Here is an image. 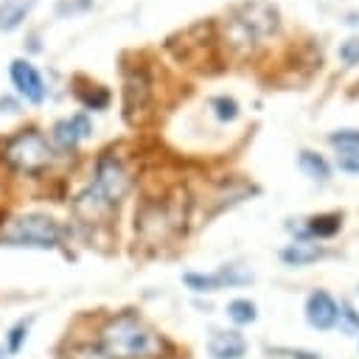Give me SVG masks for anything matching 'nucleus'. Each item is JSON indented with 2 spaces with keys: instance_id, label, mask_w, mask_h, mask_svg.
<instances>
[{
  "instance_id": "16",
  "label": "nucleus",
  "mask_w": 359,
  "mask_h": 359,
  "mask_svg": "<svg viewBox=\"0 0 359 359\" xmlns=\"http://www.w3.org/2000/svg\"><path fill=\"white\" fill-rule=\"evenodd\" d=\"M28 325H31V320H17V323L8 328V334H6V353H17V351L25 345V339H28Z\"/></svg>"
},
{
  "instance_id": "1",
  "label": "nucleus",
  "mask_w": 359,
  "mask_h": 359,
  "mask_svg": "<svg viewBox=\"0 0 359 359\" xmlns=\"http://www.w3.org/2000/svg\"><path fill=\"white\" fill-rule=\"evenodd\" d=\"M126 185H129V180H126L123 165L115 157L104 154L95 165V180L90 182V188H84L76 196V213L90 222L101 219L121 202V196L126 194Z\"/></svg>"
},
{
  "instance_id": "13",
  "label": "nucleus",
  "mask_w": 359,
  "mask_h": 359,
  "mask_svg": "<svg viewBox=\"0 0 359 359\" xmlns=\"http://www.w3.org/2000/svg\"><path fill=\"white\" fill-rule=\"evenodd\" d=\"M297 165H300V171H303L306 177H311V180H317V182H325V180H328V174H331V168H328L325 157H323V154H317V151H300Z\"/></svg>"
},
{
  "instance_id": "14",
  "label": "nucleus",
  "mask_w": 359,
  "mask_h": 359,
  "mask_svg": "<svg viewBox=\"0 0 359 359\" xmlns=\"http://www.w3.org/2000/svg\"><path fill=\"white\" fill-rule=\"evenodd\" d=\"M339 224H342V216H339V213H325V216H314V219H309L306 230H309L311 236L325 238V236H334V233L339 230Z\"/></svg>"
},
{
  "instance_id": "9",
  "label": "nucleus",
  "mask_w": 359,
  "mask_h": 359,
  "mask_svg": "<svg viewBox=\"0 0 359 359\" xmlns=\"http://www.w3.org/2000/svg\"><path fill=\"white\" fill-rule=\"evenodd\" d=\"M247 351V342L238 331H213L208 339V353L213 359H241Z\"/></svg>"
},
{
  "instance_id": "12",
  "label": "nucleus",
  "mask_w": 359,
  "mask_h": 359,
  "mask_svg": "<svg viewBox=\"0 0 359 359\" xmlns=\"http://www.w3.org/2000/svg\"><path fill=\"white\" fill-rule=\"evenodd\" d=\"M31 6H34V0H3L0 3V31H14L25 20Z\"/></svg>"
},
{
  "instance_id": "17",
  "label": "nucleus",
  "mask_w": 359,
  "mask_h": 359,
  "mask_svg": "<svg viewBox=\"0 0 359 359\" xmlns=\"http://www.w3.org/2000/svg\"><path fill=\"white\" fill-rule=\"evenodd\" d=\"M210 107H213V112H216L219 121H236V118H238V104H236V98L216 95V98H210Z\"/></svg>"
},
{
  "instance_id": "21",
  "label": "nucleus",
  "mask_w": 359,
  "mask_h": 359,
  "mask_svg": "<svg viewBox=\"0 0 359 359\" xmlns=\"http://www.w3.org/2000/svg\"><path fill=\"white\" fill-rule=\"evenodd\" d=\"M0 359H6V348L3 345H0Z\"/></svg>"
},
{
  "instance_id": "11",
  "label": "nucleus",
  "mask_w": 359,
  "mask_h": 359,
  "mask_svg": "<svg viewBox=\"0 0 359 359\" xmlns=\"http://www.w3.org/2000/svg\"><path fill=\"white\" fill-rule=\"evenodd\" d=\"M325 252H323V247H317V244H311V241H294V244H289L283 252H280V258L286 261V264H292V266H306V264H311V261H317V258H323Z\"/></svg>"
},
{
  "instance_id": "2",
  "label": "nucleus",
  "mask_w": 359,
  "mask_h": 359,
  "mask_svg": "<svg viewBox=\"0 0 359 359\" xmlns=\"http://www.w3.org/2000/svg\"><path fill=\"white\" fill-rule=\"evenodd\" d=\"M101 345L109 359H151L160 353V337L132 314L115 317L101 331Z\"/></svg>"
},
{
  "instance_id": "20",
  "label": "nucleus",
  "mask_w": 359,
  "mask_h": 359,
  "mask_svg": "<svg viewBox=\"0 0 359 359\" xmlns=\"http://www.w3.org/2000/svg\"><path fill=\"white\" fill-rule=\"evenodd\" d=\"M339 59L345 65H359V36H351L339 45Z\"/></svg>"
},
{
  "instance_id": "7",
  "label": "nucleus",
  "mask_w": 359,
  "mask_h": 359,
  "mask_svg": "<svg viewBox=\"0 0 359 359\" xmlns=\"http://www.w3.org/2000/svg\"><path fill=\"white\" fill-rule=\"evenodd\" d=\"M90 135H93V123H90V118H87L84 112H76L73 118H62V121L53 123L50 140H53L56 149L70 151V149H76V143H79L81 137H90Z\"/></svg>"
},
{
  "instance_id": "18",
  "label": "nucleus",
  "mask_w": 359,
  "mask_h": 359,
  "mask_svg": "<svg viewBox=\"0 0 359 359\" xmlns=\"http://www.w3.org/2000/svg\"><path fill=\"white\" fill-rule=\"evenodd\" d=\"M328 143L337 146L339 151H348V149H359V129H337L328 135Z\"/></svg>"
},
{
  "instance_id": "10",
  "label": "nucleus",
  "mask_w": 359,
  "mask_h": 359,
  "mask_svg": "<svg viewBox=\"0 0 359 359\" xmlns=\"http://www.w3.org/2000/svg\"><path fill=\"white\" fill-rule=\"evenodd\" d=\"M182 280H185L194 292H216V289H222L224 283H244V280H250V275H233V269H222V272H216V275L188 272Z\"/></svg>"
},
{
  "instance_id": "8",
  "label": "nucleus",
  "mask_w": 359,
  "mask_h": 359,
  "mask_svg": "<svg viewBox=\"0 0 359 359\" xmlns=\"http://www.w3.org/2000/svg\"><path fill=\"white\" fill-rule=\"evenodd\" d=\"M306 320L309 325L325 331L331 325H337L339 320V306L334 303V297L328 292H311L309 300H306Z\"/></svg>"
},
{
  "instance_id": "3",
  "label": "nucleus",
  "mask_w": 359,
  "mask_h": 359,
  "mask_svg": "<svg viewBox=\"0 0 359 359\" xmlns=\"http://www.w3.org/2000/svg\"><path fill=\"white\" fill-rule=\"evenodd\" d=\"M275 31H278V8L264 0H250V3L236 6L230 11L227 28H224L230 48H236L241 53L252 50L255 45L269 39Z\"/></svg>"
},
{
  "instance_id": "15",
  "label": "nucleus",
  "mask_w": 359,
  "mask_h": 359,
  "mask_svg": "<svg viewBox=\"0 0 359 359\" xmlns=\"http://www.w3.org/2000/svg\"><path fill=\"white\" fill-rule=\"evenodd\" d=\"M227 317H230L233 323H238V325H247V323H252V320L258 317V311H255V303H252V300L236 297V300L227 303Z\"/></svg>"
},
{
  "instance_id": "4",
  "label": "nucleus",
  "mask_w": 359,
  "mask_h": 359,
  "mask_svg": "<svg viewBox=\"0 0 359 359\" xmlns=\"http://www.w3.org/2000/svg\"><path fill=\"white\" fill-rule=\"evenodd\" d=\"M59 238H62L59 222L45 216V213H25V216L14 219L0 233V241L8 247H36V250L56 247Z\"/></svg>"
},
{
  "instance_id": "6",
  "label": "nucleus",
  "mask_w": 359,
  "mask_h": 359,
  "mask_svg": "<svg viewBox=\"0 0 359 359\" xmlns=\"http://www.w3.org/2000/svg\"><path fill=\"white\" fill-rule=\"evenodd\" d=\"M8 79L14 84V90L28 101V104H42L45 101V81L39 76V70L28 62V59H14L8 67Z\"/></svg>"
},
{
  "instance_id": "5",
  "label": "nucleus",
  "mask_w": 359,
  "mask_h": 359,
  "mask_svg": "<svg viewBox=\"0 0 359 359\" xmlns=\"http://www.w3.org/2000/svg\"><path fill=\"white\" fill-rule=\"evenodd\" d=\"M3 157H6L8 165H14L22 174H39L42 168L50 165L53 149H50V143L36 129H22L20 135H14L6 143Z\"/></svg>"
},
{
  "instance_id": "19",
  "label": "nucleus",
  "mask_w": 359,
  "mask_h": 359,
  "mask_svg": "<svg viewBox=\"0 0 359 359\" xmlns=\"http://www.w3.org/2000/svg\"><path fill=\"white\" fill-rule=\"evenodd\" d=\"M337 165L348 174H359V149H348V151H337Z\"/></svg>"
}]
</instances>
